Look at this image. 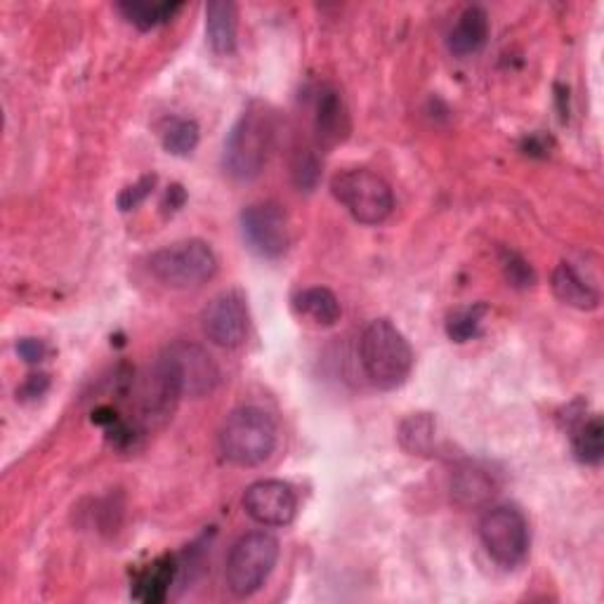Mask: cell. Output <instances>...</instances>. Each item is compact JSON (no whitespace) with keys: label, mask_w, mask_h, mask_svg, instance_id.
I'll return each instance as SVG.
<instances>
[{"label":"cell","mask_w":604,"mask_h":604,"mask_svg":"<svg viewBox=\"0 0 604 604\" xmlns=\"http://www.w3.org/2000/svg\"><path fill=\"white\" fill-rule=\"evenodd\" d=\"M362 366L369 381L381 389H397L414 369V350L409 340L387 319L371 321L359 342Z\"/></svg>","instance_id":"cell-1"},{"label":"cell","mask_w":604,"mask_h":604,"mask_svg":"<svg viewBox=\"0 0 604 604\" xmlns=\"http://www.w3.org/2000/svg\"><path fill=\"white\" fill-rule=\"evenodd\" d=\"M272 113L263 105L253 102L241 113V119L224 140L222 166L227 175L239 179V183H251V179L263 173L272 146Z\"/></svg>","instance_id":"cell-2"},{"label":"cell","mask_w":604,"mask_h":604,"mask_svg":"<svg viewBox=\"0 0 604 604\" xmlns=\"http://www.w3.org/2000/svg\"><path fill=\"white\" fill-rule=\"evenodd\" d=\"M276 447V422L257 406H241L227 416L220 430V449L230 463L255 468L265 463Z\"/></svg>","instance_id":"cell-3"},{"label":"cell","mask_w":604,"mask_h":604,"mask_svg":"<svg viewBox=\"0 0 604 604\" xmlns=\"http://www.w3.org/2000/svg\"><path fill=\"white\" fill-rule=\"evenodd\" d=\"M279 560V541L267 531L241 536L227 558L224 579L237 597H251L265 585Z\"/></svg>","instance_id":"cell-4"},{"label":"cell","mask_w":604,"mask_h":604,"mask_svg":"<svg viewBox=\"0 0 604 604\" xmlns=\"http://www.w3.org/2000/svg\"><path fill=\"white\" fill-rule=\"evenodd\" d=\"M150 270L161 284L194 288L213 279L218 272V257L206 241L187 239L156 251L150 260Z\"/></svg>","instance_id":"cell-5"},{"label":"cell","mask_w":604,"mask_h":604,"mask_svg":"<svg viewBox=\"0 0 604 604\" xmlns=\"http://www.w3.org/2000/svg\"><path fill=\"white\" fill-rule=\"evenodd\" d=\"M331 191L362 224H381L395 208V196L381 175L366 168L342 171L331 179Z\"/></svg>","instance_id":"cell-6"},{"label":"cell","mask_w":604,"mask_h":604,"mask_svg":"<svg viewBox=\"0 0 604 604\" xmlns=\"http://www.w3.org/2000/svg\"><path fill=\"white\" fill-rule=\"evenodd\" d=\"M156 366L177 389L179 397H206L220 381L213 356L194 342H175L158 359Z\"/></svg>","instance_id":"cell-7"},{"label":"cell","mask_w":604,"mask_h":604,"mask_svg":"<svg viewBox=\"0 0 604 604\" xmlns=\"http://www.w3.org/2000/svg\"><path fill=\"white\" fill-rule=\"evenodd\" d=\"M480 536L486 552L501 567L513 569L527 558L529 525L513 505H498L488 510L480 521Z\"/></svg>","instance_id":"cell-8"},{"label":"cell","mask_w":604,"mask_h":604,"mask_svg":"<svg viewBox=\"0 0 604 604\" xmlns=\"http://www.w3.org/2000/svg\"><path fill=\"white\" fill-rule=\"evenodd\" d=\"M241 234L260 257H279L288 249V218L279 204H253L241 213Z\"/></svg>","instance_id":"cell-9"},{"label":"cell","mask_w":604,"mask_h":604,"mask_svg":"<svg viewBox=\"0 0 604 604\" xmlns=\"http://www.w3.org/2000/svg\"><path fill=\"white\" fill-rule=\"evenodd\" d=\"M204 333L220 348H239L249 336V305L239 290H222L201 315Z\"/></svg>","instance_id":"cell-10"},{"label":"cell","mask_w":604,"mask_h":604,"mask_svg":"<svg viewBox=\"0 0 604 604\" xmlns=\"http://www.w3.org/2000/svg\"><path fill=\"white\" fill-rule=\"evenodd\" d=\"M243 508L263 527H286L298 513V498L290 484L279 480L255 482L243 494Z\"/></svg>","instance_id":"cell-11"},{"label":"cell","mask_w":604,"mask_h":604,"mask_svg":"<svg viewBox=\"0 0 604 604\" xmlns=\"http://www.w3.org/2000/svg\"><path fill=\"white\" fill-rule=\"evenodd\" d=\"M486 41H488V14L480 6L465 8L449 34V51L455 57H470L480 53L486 45Z\"/></svg>","instance_id":"cell-12"},{"label":"cell","mask_w":604,"mask_h":604,"mask_svg":"<svg viewBox=\"0 0 604 604\" xmlns=\"http://www.w3.org/2000/svg\"><path fill=\"white\" fill-rule=\"evenodd\" d=\"M317 138L323 146H333L345 140L350 130L348 109L342 105V97L333 88H323L317 100Z\"/></svg>","instance_id":"cell-13"},{"label":"cell","mask_w":604,"mask_h":604,"mask_svg":"<svg viewBox=\"0 0 604 604\" xmlns=\"http://www.w3.org/2000/svg\"><path fill=\"white\" fill-rule=\"evenodd\" d=\"M206 34L213 53L227 57L237 51V6L230 0H210L206 6Z\"/></svg>","instance_id":"cell-14"},{"label":"cell","mask_w":604,"mask_h":604,"mask_svg":"<svg viewBox=\"0 0 604 604\" xmlns=\"http://www.w3.org/2000/svg\"><path fill=\"white\" fill-rule=\"evenodd\" d=\"M177 576V562L173 554H161L150 567H144L135 579L133 597L144 604L166 602L171 585Z\"/></svg>","instance_id":"cell-15"},{"label":"cell","mask_w":604,"mask_h":604,"mask_svg":"<svg viewBox=\"0 0 604 604\" xmlns=\"http://www.w3.org/2000/svg\"><path fill=\"white\" fill-rule=\"evenodd\" d=\"M552 293L558 300L576 309H595L600 305V293L567 263H560L552 272Z\"/></svg>","instance_id":"cell-16"},{"label":"cell","mask_w":604,"mask_h":604,"mask_svg":"<svg viewBox=\"0 0 604 604\" xmlns=\"http://www.w3.org/2000/svg\"><path fill=\"white\" fill-rule=\"evenodd\" d=\"M494 480L484 470L463 465L453 472L451 477V496L463 508H477L494 496Z\"/></svg>","instance_id":"cell-17"},{"label":"cell","mask_w":604,"mask_h":604,"mask_svg":"<svg viewBox=\"0 0 604 604\" xmlns=\"http://www.w3.org/2000/svg\"><path fill=\"white\" fill-rule=\"evenodd\" d=\"M293 307H296V312L303 319L312 321L315 326H336L342 315L336 293L321 286L300 290L298 296L293 298Z\"/></svg>","instance_id":"cell-18"},{"label":"cell","mask_w":604,"mask_h":604,"mask_svg":"<svg viewBox=\"0 0 604 604\" xmlns=\"http://www.w3.org/2000/svg\"><path fill=\"white\" fill-rule=\"evenodd\" d=\"M179 8H183L179 3H150V0H128V3L119 6L123 18L142 31L166 24Z\"/></svg>","instance_id":"cell-19"},{"label":"cell","mask_w":604,"mask_h":604,"mask_svg":"<svg viewBox=\"0 0 604 604\" xmlns=\"http://www.w3.org/2000/svg\"><path fill=\"white\" fill-rule=\"evenodd\" d=\"M574 453L585 465H600L604 455V428L600 416L579 422L574 430Z\"/></svg>","instance_id":"cell-20"},{"label":"cell","mask_w":604,"mask_h":604,"mask_svg":"<svg viewBox=\"0 0 604 604\" xmlns=\"http://www.w3.org/2000/svg\"><path fill=\"white\" fill-rule=\"evenodd\" d=\"M399 442L409 453L428 455L435 447V420L428 414H414L402 420Z\"/></svg>","instance_id":"cell-21"},{"label":"cell","mask_w":604,"mask_h":604,"mask_svg":"<svg viewBox=\"0 0 604 604\" xmlns=\"http://www.w3.org/2000/svg\"><path fill=\"white\" fill-rule=\"evenodd\" d=\"M163 150L175 156H187L199 144V125L189 119H173L161 133Z\"/></svg>","instance_id":"cell-22"},{"label":"cell","mask_w":604,"mask_h":604,"mask_svg":"<svg viewBox=\"0 0 604 604\" xmlns=\"http://www.w3.org/2000/svg\"><path fill=\"white\" fill-rule=\"evenodd\" d=\"M486 312L484 305H470L461 307L449 315L447 319V333L453 342H468L477 338L482 331V317Z\"/></svg>","instance_id":"cell-23"},{"label":"cell","mask_w":604,"mask_h":604,"mask_svg":"<svg viewBox=\"0 0 604 604\" xmlns=\"http://www.w3.org/2000/svg\"><path fill=\"white\" fill-rule=\"evenodd\" d=\"M503 272H505V276H508V282L517 288H527L536 282V274L527 265V260H521L513 251H503Z\"/></svg>","instance_id":"cell-24"},{"label":"cell","mask_w":604,"mask_h":604,"mask_svg":"<svg viewBox=\"0 0 604 604\" xmlns=\"http://www.w3.org/2000/svg\"><path fill=\"white\" fill-rule=\"evenodd\" d=\"M293 179H296V185L305 191L317 187V183H319V163L312 154H309V152L298 154L296 163H293Z\"/></svg>","instance_id":"cell-25"},{"label":"cell","mask_w":604,"mask_h":604,"mask_svg":"<svg viewBox=\"0 0 604 604\" xmlns=\"http://www.w3.org/2000/svg\"><path fill=\"white\" fill-rule=\"evenodd\" d=\"M154 185H156V175H144L140 183H135L133 187H125L119 194V208L121 210H133L135 206H140L146 199V196H150Z\"/></svg>","instance_id":"cell-26"},{"label":"cell","mask_w":604,"mask_h":604,"mask_svg":"<svg viewBox=\"0 0 604 604\" xmlns=\"http://www.w3.org/2000/svg\"><path fill=\"white\" fill-rule=\"evenodd\" d=\"M47 387H51V378H47L45 373H31L29 378L24 381V385L18 389V397L36 399V397L45 395Z\"/></svg>","instance_id":"cell-27"},{"label":"cell","mask_w":604,"mask_h":604,"mask_svg":"<svg viewBox=\"0 0 604 604\" xmlns=\"http://www.w3.org/2000/svg\"><path fill=\"white\" fill-rule=\"evenodd\" d=\"M45 352H47L45 342L39 340V338H22V340L18 342V354L24 359V362H29V364H39V362H43Z\"/></svg>","instance_id":"cell-28"},{"label":"cell","mask_w":604,"mask_h":604,"mask_svg":"<svg viewBox=\"0 0 604 604\" xmlns=\"http://www.w3.org/2000/svg\"><path fill=\"white\" fill-rule=\"evenodd\" d=\"M185 204V189L179 185H173L168 187L166 191V201H163V210H171V213H175V210Z\"/></svg>","instance_id":"cell-29"}]
</instances>
